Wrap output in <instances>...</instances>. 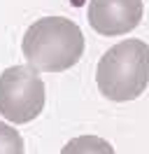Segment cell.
I'll use <instances>...</instances> for the list:
<instances>
[{"instance_id":"obj_3","label":"cell","mask_w":149,"mask_h":154,"mask_svg":"<svg viewBox=\"0 0 149 154\" xmlns=\"http://www.w3.org/2000/svg\"><path fill=\"white\" fill-rule=\"evenodd\" d=\"M44 107V82L30 66H12L0 75V115L12 124L33 122Z\"/></svg>"},{"instance_id":"obj_5","label":"cell","mask_w":149,"mask_h":154,"mask_svg":"<svg viewBox=\"0 0 149 154\" xmlns=\"http://www.w3.org/2000/svg\"><path fill=\"white\" fill-rule=\"evenodd\" d=\"M23 138L17 128L0 122V154H23Z\"/></svg>"},{"instance_id":"obj_2","label":"cell","mask_w":149,"mask_h":154,"mask_svg":"<svg viewBox=\"0 0 149 154\" xmlns=\"http://www.w3.org/2000/svg\"><path fill=\"white\" fill-rule=\"evenodd\" d=\"M96 84L105 98L126 103L142 96L149 84V45L123 40L110 47L96 68Z\"/></svg>"},{"instance_id":"obj_4","label":"cell","mask_w":149,"mask_h":154,"mask_svg":"<svg viewBox=\"0 0 149 154\" xmlns=\"http://www.w3.org/2000/svg\"><path fill=\"white\" fill-rule=\"evenodd\" d=\"M142 21V0H91L89 23L98 35H126Z\"/></svg>"},{"instance_id":"obj_1","label":"cell","mask_w":149,"mask_h":154,"mask_svg":"<svg viewBox=\"0 0 149 154\" xmlns=\"http://www.w3.org/2000/svg\"><path fill=\"white\" fill-rule=\"evenodd\" d=\"M28 66L40 72H63L84 54V35L65 17H44L30 23L21 42Z\"/></svg>"}]
</instances>
